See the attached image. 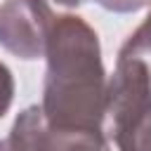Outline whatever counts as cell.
<instances>
[{
  "label": "cell",
  "instance_id": "cell-7",
  "mask_svg": "<svg viewBox=\"0 0 151 151\" xmlns=\"http://www.w3.org/2000/svg\"><path fill=\"white\" fill-rule=\"evenodd\" d=\"M97 5H101L109 12H118V14H130L137 12L146 5H151V0H94Z\"/></svg>",
  "mask_w": 151,
  "mask_h": 151
},
{
  "label": "cell",
  "instance_id": "cell-5",
  "mask_svg": "<svg viewBox=\"0 0 151 151\" xmlns=\"http://www.w3.org/2000/svg\"><path fill=\"white\" fill-rule=\"evenodd\" d=\"M118 59H134L139 61L149 76H151V12L146 14V19L127 35V40L123 42Z\"/></svg>",
  "mask_w": 151,
  "mask_h": 151
},
{
  "label": "cell",
  "instance_id": "cell-8",
  "mask_svg": "<svg viewBox=\"0 0 151 151\" xmlns=\"http://www.w3.org/2000/svg\"><path fill=\"white\" fill-rule=\"evenodd\" d=\"M57 5H61V7H78V5H83L85 0H54Z\"/></svg>",
  "mask_w": 151,
  "mask_h": 151
},
{
  "label": "cell",
  "instance_id": "cell-3",
  "mask_svg": "<svg viewBox=\"0 0 151 151\" xmlns=\"http://www.w3.org/2000/svg\"><path fill=\"white\" fill-rule=\"evenodd\" d=\"M54 12L45 0H5L0 5V47L19 59L45 57Z\"/></svg>",
  "mask_w": 151,
  "mask_h": 151
},
{
  "label": "cell",
  "instance_id": "cell-9",
  "mask_svg": "<svg viewBox=\"0 0 151 151\" xmlns=\"http://www.w3.org/2000/svg\"><path fill=\"white\" fill-rule=\"evenodd\" d=\"M0 151H5V149H2V142H0Z\"/></svg>",
  "mask_w": 151,
  "mask_h": 151
},
{
  "label": "cell",
  "instance_id": "cell-4",
  "mask_svg": "<svg viewBox=\"0 0 151 151\" xmlns=\"http://www.w3.org/2000/svg\"><path fill=\"white\" fill-rule=\"evenodd\" d=\"M120 151H151V111L134 118L123 130L111 132Z\"/></svg>",
  "mask_w": 151,
  "mask_h": 151
},
{
  "label": "cell",
  "instance_id": "cell-2",
  "mask_svg": "<svg viewBox=\"0 0 151 151\" xmlns=\"http://www.w3.org/2000/svg\"><path fill=\"white\" fill-rule=\"evenodd\" d=\"M2 142L7 151H111L104 132L57 130L45 120L40 106L24 109Z\"/></svg>",
  "mask_w": 151,
  "mask_h": 151
},
{
  "label": "cell",
  "instance_id": "cell-6",
  "mask_svg": "<svg viewBox=\"0 0 151 151\" xmlns=\"http://www.w3.org/2000/svg\"><path fill=\"white\" fill-rule=\"evenodd\" d=\"M12 99H14V78L12 71L0 61V118L12 106Z\"/></svg>",
  "mask_w": 151,
  "mask_h": 151
},
{
  "label": "cell",
  "instance_id": "cell-1",
  "mask_svg": "<svg viewBox=\"0 0 151 151\" xmlns=\"http://www.w3.org/2000/svg\"><path fill=\"white\" fill-rule=\"evenodd\" d=\"M42 83V116L57 130L101 132L106 118V73L97 31L76 14L54 17Z\"/></svg>",
  "mask_w": 151,
  "mask_h": 151
}]
</instances>
